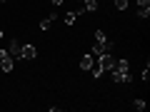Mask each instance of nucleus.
<instances>
[{"mask_svg":"<svg viewBox=\"0 0 150 112\" xmlns=\"http://www.w3.org/2000/svg\"><path fill=\"white\" fill-rule=\"evenodd\" d=\"M110 75H112V80L118 82V85H130V80H133V72H130V62L128 60H115V65H112V70H110Z\"/></svg>","mask_w":150,"mask_h":112,"instance_id":"obj_1","label":"nucleus"},{"mask_svg":"<svg viewBox=\"0 0 150 112\" xmlns=\"http://www.w3.org/2000/svg\"><path fill=\"white\" fill-rule=\"evenodd\" d=\"M13 67H15V60H13V55L8 52L5 48H0V70H3V72H13Z\"/></svg>","mask_w":150,"mask_h":112,"instance_id":"obj_2","label":"nucleus"},{"mask_svg":"<svg viewBox=\"0 0 150 112\" xmlns=\"http://www.w3.org/2000/svg\"><path fill=\"white\" fill-rule=\"evenodd\" d=\"M95 65L103 70V72H110V70H112V65H115V57H112V52L100 55V57H95Z\"/></svg>","mask_w":150,"mask_h":112,"instance_id":"obj_3","label":"nucleus"},{"mask_svg":"<svg viewBox=\"0 0 150 112\" xmlns=\"http://www.w3.org/2000/svg\"><path fill=\"white\" fill-rule=\"evenodd\" d=\"M112 48H115V45H112L110 40H103V43H95V45H93V50H90V52L95 55V57H100V55L112 52Z\"/></svg>","mask_w":150,"mask_h":112,"instance_id":"obj_4","label":"nucleus"},{"mask_svg":"<svg viewBox=\"0 0 150 112\" xmlns=\"http://www.w3.org/2000/svg\"><path fill=\"white\" fill-rule=\"evenodd\" d=\"M8 52L13 55V60H23V43L10 40V43H8Z\"/></svg>","mask_w":150,"mask_h":112,"instance_id":"obj_5","label":"nucleus"},{"mask_svg":"<svg viewBox=\"0 0 150 112\" xmlns=\"http://www.w3.org/2000/svg\"><path fill=\"white\" fill-rule=\"evenodd\" d=\"M93 65H95V55H93V52H85V55L80 57V70H83V72H90Z\"/></svg>","mask_w":150,"mask_h":112,"instance_id":"obj_6","label":"nucleus"},{"mask_svg":"<svg viewBox=\"0 0 150 112\" xmlns=\"http://www.w3.org/2000/svg\"><path fill=\"white\" fill-rule=\"evenodd\" d=\"M55 20H58V13H50L48 18H43V20H40V30H43V32H45V30H50Z\"/></svg>","mask_w":150,"mask_h":112,"instance_id":"obj_7","label":"nucleus"},{"mask_svg":"<svg viewBox=\"0 0 150 112\" xmlns=\"http://www.w3.org/2000/svg\"><path fill=\"white\" fill-rule=\"evenodd\" d=\"M35 57H38L35 45H23V60H35Z\"/></svg>","mask_w":150,"mask_h":112,"instance_id":"obj_8","label":"nucleus"},{"mask_svg":"<svg viewBox=\"0 0 150 112\" xmlns=\"http://www.w3.org/2000/svg\"><path fill=\"white\" fill-rule=\"evenodd\" d=\"M83 8H78V10H70V13H65V25H73L75 20H78V15H83Z\"/></svg>","mask_w":150,"mask_h":112,"instance_id":"obj_9","label":"nucleus"},{"mask_svg":"<svg viewBox=\"0 0 150 112\" xmlns=\"http://www.w3.org/2000/svg\"><path fill=\"white\" fill-rule=\"evenodd\" d=\"M83 3H85V5H83L85 13H95L98 10V0H83Z\"/></svg>","mask_w":150,"mask_h":112,"instance_id":"obj_10","label":"nucleus"},{"mask_svg":"<svg viewBox=\"0 0 150 112\" xmlns=\"http://www.w3.org/2000/svg\"><path fill=\"white\" fill-rule=\"evenodd\" d=\"M115 8H118V10H128V8H130V0H115Z\"/></svg>","mask_w":150,"mask_h":112,"instance_id":"obj_11","label":"nucleus"},{"mask_svg":"<svg viewBox=\"0 0 150 112\" xmlns=\"http://www.w3.org/2000/svg\"><path fill=\"white\" fill-rule=\"evenodd\" d=\"M133 107H135L138 112H143V110H145L148 105H145V100H133Z\"/></svg>","mask_w":150,"mask_h":112,"instance_id":"obj_12","label":"nucleus"},{"mask_svg":"<svg viewBox=\"0 0 150 112\" xmlns=\"http://www.w3.org/2000/svg\"><path fill=\"white\" fill-rule=\"evenodd\" d=\"M148 15H150V8H138V18L148 20Z\"/></svg>","mask_w":150,"mask_h":112,"instance_id":"obj_13","label":"nucleus"},{"mask_svg":"<svg viewBox=\"0 0 150 112\" xmlns=\"http://www.w3.org/2000/svg\"><path fill=\"white\" fill-rule=\"evenodd\" d=\"M140 77H143V82H148V77H150V65L145 62V67H143V75H140Z\"/></svg>","mask_w":150,"mask_h":112,"instance_id":"obj_14","label":"nucleus"},{"mask_svg":"<svg viewBox=\"0 0 150 112\" xmlns=\"http://www.w3.org/2000/svg\"><path fill=\"white\" fill-rule=\"evenodd\" d=\"M103 40H108L105 32H103V30H95V43H103Z\"/></svg>","mask_w":150,"mask_h":112,"instance_id":"obj_15","label":"nucleus"},{"mask_svg":"<svg viewBox=\"0 0 150 112\" xmlns=\"http://www.w3.org/2000/svg\"><path fill=\"white\" fill-rule=\"evenodd\" d=\"M138 3V8H150V0H135Z\"/></svg>","mask_w":150,"mask_h":112,"instance_id":"obj_16","label":"nucleus"},{"mask_svg":"<svg viewBox=\"0 0 150 112\" xmlns=\"http://www.w3.org/2000/svg\"><path fill=\"white\" fill-rule=\"evenodd\" d=\"M50 3H53V5H63L65 0H50Z\"/></svg>","mask_w":150,"mask_h":112,"instance_id":"obj_17","label":"nucleus"},{"mask_svg":"<svg viewBox=\"0 0 150 112\" xmlns=\"http://www.w3.org/2000/svg\"><path fill=\"white\" fill-rule=\"evenodd\" d=\"M0 37H3V30H0Z\"/></svg>","mask_w":150,"mask_h":112,"instance_id":"obj_18","label":"nucleus"},{"mask_svg":"<svg viewBox=\"0 0 150 112\" xmlns=\"http://www.w3.org/2000/svg\"><path fill=\"white\" fill-rule=\"evenodd\" d=\"M0 3H5V0H0Z\"/></svg>","mask_w":150,"mask_h":112,"instance_id":"obj_19","label":"nucleus"}]
</instances>
